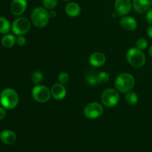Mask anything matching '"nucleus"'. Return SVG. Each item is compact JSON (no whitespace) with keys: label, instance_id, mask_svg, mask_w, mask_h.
Returning <instances> with one entry per match:
<instances>
[{"label":"nucleus","instance_id":"obj_1","mask_svg":"<svg viewBox=\"0 0 152 152\" xmlns=\"http://www.w3.org/2000/svg\"><path fill=\"white\" fill-rule=\"evenodd\" d=\"M0 102L4 109H13L19 103V95L13 88H7L1 91L0 94Z\"/></svg>","mask_w":152,"mask_h":152},{"label":"nucleus","instance_id":"obj_2","mask_svg":"<svg viewBox=\"0 0 152 152\" xmlns=\"http://www.w3.org/2000/svg\"><path fill=\"white\" fill-rule=\"evenodd\" d=\"M135 80L133 76L129 73H123L117 76L114 81L115 88L120 93H127L134 86Z\"/></svg>","mask_w":152,"mask_h":152},{"label":"nucleus","instance_id":"obj_3","mask_svg":"<svg viewBox=\"0 0 152 152\" xmlns=\"http://www.w3.org/2000/svg\"><path fill=\"white\" fill-rule=\"evenodd\" d=\"M49 19V12L45 7H36L33 10L31 15V22L37 28H44L48 23Z\"/></svg>","mask_w":152,"mask_h":152},{"label":"nucleus","instance_id":"obj_4","mask_svg":"<svg viewBox=\"0 0 152 152\" xmlns=\"http://www.w3.org/2000/svg\"><path fill=\"white\" fill-rule=\"evenodd\" d=\"M128 62L134 68H141L146 62V58L143 52L137 48H132L126 53Z\"/></svg>","mask_w":152,"mask_h":152},{"label":"nucleus","instance_id":"obj_5","mask_svg":"<svg viewBox=\"0 0 152 152\" xmlns=\"http://www.w3.org/2000/svg\"><path fill=\"white\" fill-rule=\"evenodd\" d=\"M118 91L114 88H107L101 95V101L105 106L112 108L116 106L120 101Z\"/></svg>","mask_w":152,"mask_h":152},{"label":"nucleus","instance_id":"obj_6","mask_svg":"<svg viewBox=\"0 0 152 152\" xmlns=\"http://www.w3.org/2000/svg\"><path fill=\"white\" fill-rule=\"evenodd\" d=\"M33 99L40 103L48 102L50 99L51 93L50 90L46 86L42 85H37L31 91Z\"/></svg>","mask_w":152,"mask_h":152},{"label":"nucleus","instance_id":"obj_7","mask_svg":"<svg viewBox=\"0 0 152 152\" xmlns=\"http://www.w3.org/2000/svg\"><path fill=\"white\" fill-rule=\"evenodd\" d=\"M31 29V22L27 18L19 17L15 19L11 25V30L16 36L24 35Z\"/></svg>","mask_w":152,"mask_h":152},{"label":"nucleus","instance_id":"obj_8","mask_svg":"<svg viewBox=\"0 0 152 152\" xmlns=\"http://www.w3.org/2000/svg\"><path fill=\"white\" fill-rule=\"evenodd\" d=\"M103 107L100 103L97 102H90L84 108V115L86 118L90 120L99 118L103 114Z\"/></svg>","mask_w":152,"mask_h":152},{"label":"nucleus","instance_id":"obj_9","mask_svg":"<svg viewBox=\"0 0 152 152\" xmlns=\"http://www.w3.org/2000/svg\"><path fill=\"white\" fill-rule=\"evenodd\" d=\"M114 8L119 16H126L132 10V2L131 0H116Z\"/></svg>","mask_w":152,"mask_h":152},{"label":"nucleus","instance_id":"obj_10","mask_svg":"<svg viewBox=\"0 0 152 152\" xmlns=\"http://www.w3.org/2000/svg\"><path fill=\"white\" fill-rule=\"evenodd\" d=\"M28 4L26 0H13L10 4V12L14 16H20L26 10Z\"/></svg>","mask_w":152,"mask_h":152},{"label":"nucleus","instance_id":"obj_11","mask_svg":"<svg viewBox=\"0 0 152 152\" xmlns=\"http://www.w3.org/2000/svg\"><path fill=\"white\" fill-rule=\"evenodd\" d=\"M152 4L151 0H133L132 7L136 13L142 14L148 11Z\"/></svg>","mask_w":152,"mask_h":152},{"label":"nucleus","instance_id":"obj_12","mask_svg":"<svg viewBox=\"0 0 152 152\" xmlns=\"http://www.w3.org/2000/svg\"><path fill=\"white\" fill-rule=\"evenodd\" d=\"M51 96L56 100H62L65 97L67 91L64 84L60 83H55L50 88Z\"/></svg>","mask_w":152,"mask_h":152},{"label":"nucleus","instance_id":"obj_13","mask_svg":"<svg viewBox=\"0 0 152 152\" xmlns=\"http://www.w3.org/2000/svg\"><path fill=\"white\" fill-rule=\"evenodd\" d=\"M106 61L105 55L102 52H94L90 55L88 58V62L94 68H99L102 67Z\"/></svg>","mask_w":152,"mask_h":152},{"label":"nucleus","instance_id":"obj_14","mask_svg":"<svg viewBox=\"0 0 152 152\" xmlns=\"http://www.w3.org/2000/svg\"><path fill=\"white\" fill-rule=\"evenodd\" d=\"M120 23L123 29L129 31H134L137 27V22L134 18L132 17V16H123L120 19Z\"/></svg>","mask_w":152,"mask_h":152},{"label":"nucleus","instance_id":"obj_15","mask_svg":"<svg viewBox=\"0 0 152 152\" xmlns=\"http://www.w3.org/2000/svg\"><path fill=\"white\" fill-rule=\"evenodd\" d=\"M0 140L6 145H13L16 140V135L13 131L4 130L0 133Z\"/></svg>","mask_w":152,"mask_h":152},{"label":"nucleus","instance_id":"obj_16","mask_svg":"<svg viewBox=\"0 0 152 152\" xmlns=\"http://www.w3.org/2000/svg\"><path fill=\"white\" fill-rule=\"evenodd\" d=\"M65 12L70 17H77L81 13V7L77 3L71 1L68 3L65 6Z\"/></svg>","mask_w":152,"mask_h":152},{"label":"nucleus","instance_id":"obj_17","mask_svg":"<svg viewBox=\"0 0 152 152\" xmlns=\"http://www.w3.org/2000/svg\"><path fill=\"white\" fill-rule=\"evenodd\" d=\"M1 45L6 48H10L13 47L16 42V39L13 34H4L1 38Z\"/></svg>","mask_w":152,"mask_h":152},{"label":"nucleus","instance_id":"obj_18","mask_svg":"<svg viewBox=\"0 0 152 152\" xmlns=\"http://www.w3.org/2000/svg\"><path fill=\"white\" fill-rule=\"evenodd\" d=\"M10 22L6 18L0 16V34H7L10 31Z\"/></svg>","mask_w":152,"mask_h":152},{"label":"nucleus","instance_id":"obj_19","mask_svg":"<svg viewBox=\"0 0 152 152\" xmlns=\"http://www.w3.org/2000/svg\"><path fill=\"white\" fill-rule=\"evenodd\" d=\"M125 99H126V102L131 105H136V104L138 102V100H139V98H138L137 94L135 92L132 91L126 93Z\"/></svg>","mask_w":152,"mask_h":152},{"label":"nucleus","instance_id":"obj_20","mask_svg":"<svg viewBox=\"0 0 152 152\" xmlns=\"http://www.w3.org/2000/svg\"><path fill=\"white\" fill-rule=\"evenodd\" d=\"M43 80V74L39 71H36L33 73L32 77H31V80L34 85H39V83L42 81Z\"/></svg>","mask_w":152,"mask_h":152},{"label":"nucleus","instance_id":"obj_21","mask_svg":"<svg viewBox=\"0 0 152 152\" xmlns=\"http://www.w3.org/2000/svg\"><path fill=\"white\" fill-rule=\"evenodd\" d=\"M86 82L90 86H96L98 83L97 81V74H94V73H88L86 77Z\"/></svg>","mask_w":152,"mask_h":152},{"label":"nucleus","instance_id":"obj_22","mask_svg":"<svg viewBox=\"0 0 152 152\" xmlns=\"http://www.w3.org/2000/svg\"><path fill=\"white\" fill-rule=\"evenodd\" d=\"M110 80V75L108 73L105 71H102L97 74V81L98 83L100 84H105L107 83Z\"/></svg>","mask_w":152,"mask_h":152},{"label":"nucleus","instance_id":"obj_23","mask_svg":"<svg viewBox=\"0 0 152 152\" xmlns=\"http://www.w3.org/2000/svg\"><path fill=\"white\" fill-rule=\"evenodd\" d=\"M58 0H42L43 6L47 10H53L56 7Z\"/></svg>","mask_w":152,"mask_h":152},{"label":"nucleus","instance_id":"obj_24","mask_svg":"<svg viewBox=\"0 0 152 152\" xmlns=\"http://www.w3.org/2000/svg\"><path fill=\"white\" fill-rule=\"evenodd\" d=\"M148 42L146 39L140 38L136 42V48L141 50H143L148 48Z\"/></svg>","mask_w":152,"mask_h":152},{"label":"nucleus","instance_id":"obj_25","mask_svg":"<svg viewBox=\"0 0 152 152\" xmlns=\"http://www.w3.org/2000/svg\"><path fill=\"white\" fill-rule=\"evenodd\" d=\"M58 80L59 83L62 84H66L70 80L69 74L66 72H61L58 76Z\"/></svg>","mask_w":152,"mask_h":152},{"label":"nucleus","instance_id":"obj_26","mask_svg":"<svg viewBox=\"0 0 152 152\" xmlns=\"http://www.w3.org/2000/svg\"><path fill=\"white\" fill-rule=\"evenodd\" d=\"M16 43L18 45L24 46L26 44V38L23 35L18 36L17 39H16Z\"/></svg>","mask_w":152,"mask_h":152},{"label":"nucleus","instance_id":"obj_27","mask_svg":"<svg viewBox=\"0 0 152 152\" xmlns=\"http://www.w3.org/2000/svg\"><path fill=\"white\" fill-rule=\"evenodd\" d=\"M147 22L150 25H152V8H150L146 12V16H145Z\"/></svg>","mask_w":152,"mask_h":152},{"label":"nucleus","instance_id":"obj_28","mask_svg":"<svg viewBox=\"0 0 152 152\" xmlns=\"http://www.w3.org/2000/svg\"><path fill=\"white\" fill-rule=\"evenodd\" d=\"M6 116V111L3 107H0V120H3Z\"/></svg>","mask_w":152,"mask_h":152},{"label":"nucleus","instance_id":"obj_29","mask_svg":"<svg viewBox=\"0 0 152 152\" xmlns=\"http://www.w3.org/2000/svg\"><path fill=\"white\" fill-rule=\"evenodd\" d=\"M147 35L148 36V37L152 39V25L148 27V29H147Z\"/></svg>","mask_w":152,"mask_h":152},{"label":"nucleus","instance_id":"obj_30","mask_svg":"<svg viewBox=\"0 0 152 152\" xmlns=\"http://www.w3.org/2000/svg\"><path fill=\"white\" fill-rule=\"evenodd\" d=\"M49 15H50V17H55L56 16V12L55 10H51L49 12Z\"/></svg>","mask_w":152,"mask_h":152},{"label":"nucleus","instance_id":"obj_31","mask_svg":"<svg viewBox=\"0 0 152 152\" xmlns=\"http://www.w3.org/2000/svg\"><path fill=\"white\" fill-rule=\"evenodd\" d=\"M148 53H149L150 56L152 58V45L150 46L149 48H148Z\"/></svg>","mask_w":152,"mask_h":152},{"label":"nucleus","instance_id":"obj_32","mask_svg":"<svg viewBox=\"0 0 152 152\" xmlns=\"http://www.w3.org/2000/svg\"><path fill=\"white\" fill-rule=\"evenodd\" d=\"M62 1H70V0H62Z\"/></svg>","mask_w":152,"mask_h":152},{"label":"nucleus","instance_id":"obj_33","mask_svg":"<svg viewBox=\"0 0 152 152\" xmlns=\"http://www.w3.org/2000/svg\"><path fill=\"white\" fill-rule=\"evenodd\" d=\"M151 3H152V0H151Z\"/></svg>","mask_w":152,"mask_h":152}]
</instances>
